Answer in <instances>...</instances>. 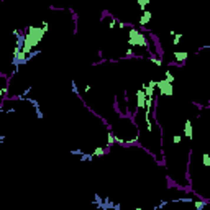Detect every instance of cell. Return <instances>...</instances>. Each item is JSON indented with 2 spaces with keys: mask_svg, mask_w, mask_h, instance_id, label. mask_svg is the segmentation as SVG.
<instances>
[{
  "mask_svg": "<svg viewBox=\"0 0 210 210\" xmlns=\"http://www.w3.org/2000/svg\"><path fill=\"white\" fill-rule=\"evenodd\" d=\"M207 204H209V200H195L194 205H195V209H197V210H202Z\"/></svg>",
  "mask_w": 210,
  "mask_h": 210,
  "instance_id": "obj_9",
  "label": "cell"
},
{
  "mask_svg": "<svg viewBox=\"0 0 210 210\" xmlns=\"http://www.w3.org/2000/svg\"><path fill=\"white\" fill-rule=\"evenodd\" d=\"M149 20H151V11L149 10H143V15L140 16V27L141 28H145V25H148L149 23Z\"/></svg>",
  "mask_w": 210,
  "mask_h": 210,
  "instance_id": "obj_6",
  "label": "cell"
},
{
  "mask_svg": "<svg viewBox=\"0 0 210 210\" xmlns=\"http://www.w3.org/2000/svg\"><path fill=\"white\" fill-rule=\"evenodd\" d=\"M145 103H146V94L143 92V89H140V90H136V107L145 108Z\"/></svg>",
  "mask_w": 210,
  "mask_h": 210,
  "instance_id": "obj_4",
  "label": "cell"
},
{
  "mask_svg": "<svg viewBox=\"0 0 210 210\" xmlns=\"http://www.w3.org/2000/svg\"><path fill=\"white\" fill-rule=\"evenodd\" d=\"M0 97H4V89L0 87Z\"/></svg>",
  "mask_w": 210,
  "mask_h": 210,
  "instance_id": "obj_16",
  "label": "cell"
},
{
  "mask_svg": "<svg viewBox=\"0 0 210 210\" xmlns=\"http://www.w3.org/2000/svg\"><path fill=\"white\" fill-rule=\"evenodd\" d=\"M128 44H130V48H146V49L151 53V49H149V39L145 36V33L143 31H140L138 28L131 27L130 31H128Z\"/></svg>",
  "mask_w": 210,
  "mask_h": 210,
  "instance_id": "obj_1",
  "label": "cell"
},
{
  "mask_svg": "<svg viewBox=\"0 0 210 210\" xmlns=\"http://www.w3.org/2000/svg\"><path fill=\"white\" fill-rule=\"evenodd\" d=\"M149 4V0H138V7H140V10H145V7H146V5H148Z\"/></svg>",
  "mask_w": 210,
  "mask_h": 210,
  "instance_id": "obj_13",
  "label": "cell"
},
{
  "mask_svg": "<svg viewBox=\"0 0 210 210\" xmlns=\"http://www.w3.org/2000/svg\"><path fill=\"white\" fill-rule=\"evenodd\" d=\"M108 143H107V148H112V146L115 145V135H113V131L112 130H108Z\"/></svg>",
  "mask_w": 210,
  "mask_h": 210,
  "instance_id": "obj_8",
  "label": "cell"
},
{
  "mask_svg": "<svg viewBox=\"0 0 210 210\" xmlns=\"http://www.w3.org/2000/svg\"><path fill=\"white\" fill-rule=\"evenodd\" d=\"M156 90H159V95H172L174 94V89H172V84H169L166 79H159L156 80Z\"/></svg>",
  "mask_w": 210,
  "mask_h": 210,
  "instance_id": "obj_2",
  "label": "cell"
},
{
  "mask_svg": "<svg viewBox=\"0 0 210 210\" xmlns=\"http://www.w3.org/2000/svg\"><path fill=\"white\" fill-rule=\"evenodd\" d=\"M181 141H182V136H181V135H174V138H172V143H174V145H179Z\"/></svg>",
  "mask_w": 210,
  "mask_h": 210,
  "instance_id": "obj_14",
  "label": "cell"
},
{
  "mask_svg": "<svg viewBox=\"0 0 210 210\" xmlns=\"http://www.w3.org/2000/svg\"><path fill=\"white\" fill-rule=\"evenodd\" d=\"M41 28H43L44 31H48V30H49V25H48V22H43V23H41Z\"/></svg>",
  "mask_w": 210,
  "mask_h": 210,
  "instance_id": "obj_15",
  "label": "cell"
},
{
  "mask_svg": "<svg viewBox=\"0 0 210 210\" xmlns=\"http://www.w3.org/2000/svg\"><path fill=\"white\" fill-rule=\"evenodd\" d=\"M202 164L205 166V168H209V166H210V154L209 153H204L202 154Z\"/></svg>",
  "mask_w": 210,
  "mask_h": 210,
  "instance_id": "obj_10",
  "label": "cell"
},
{
  "mask_svg": "<svg viewBox=\"0 0 210 210\" xmlns=\"http://www.w3.org/2000/svg\"><path fill=\"white\" fill-rule=\"evenodd\" d=\"M172 36H174V39H172V44L177 46V44L181 43V39H182V34H181V33H174Z\"/></svg>",
  "mask_w": 210,
  "mask_h": 210,
  "instance_id": "obj_12",
  "label": "cell"
},
{
  "mask_svg": "<svg viewBox=\"0 0 210 210\" xmlns=\"http://www.w3.org/2000/svg\"><path fill=\"white\" fill-rule=\"evenodd\" d=\"M187 57H189V53H186V51H176V53H174V59H176V66H177V67H181V66L186 62Z\"/></svg>",
  "mask_w": 210,
  "mask_h": 210,
  "instance_id": "obj_3",
  "label": "cell"
},
{
  "mask_svg": "<svg viewBox=\"0 0 210 210\" xmlns=\"http://www.w3.org/2000/svg\"><path fill=\"white\" fill-rule=\"evenodd\" d=\"M192 131H194V128H192V122L187 118L186 122H184V136L187 138V140H192Z\"/></svg>",
  "mask_w": 210,
  "mask_h": 210,
  "instance_id": "obj_5",
  "label": "cell"
},
{
  "mask_svg": "<svg viewBox=\"0 0 210 210\" xmlns=\"http://www.w3.org/2000/svg\"><path fill=\"white\" fill-rule=\"evenodd\" d=\"M108 153V148H95V151L92 153V156H105Z\"/></svg>",
  "mask_w": 210,
  "mask_h": 210,
  "instance_id": "obj_7",
  "label": "cell"
},
{
  "mask_svg": "<svg viewBox=\"0 0 210 210\" xmlns=\"http://www.w3.org/2000/svg\"><path fill=\"white\" fill-rule=\"evenodd\" d=\"M164 79L168 80L169 84H172V82H174V80H176V79H174V74H172L171 71H166V72H164Z\"/></svg>",
  "mask_w": 210,
  "mask_h": 210,
  "instance_id": "obj_11",
  "label": "cell"
}]
</instances>
